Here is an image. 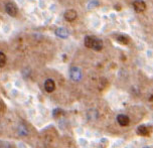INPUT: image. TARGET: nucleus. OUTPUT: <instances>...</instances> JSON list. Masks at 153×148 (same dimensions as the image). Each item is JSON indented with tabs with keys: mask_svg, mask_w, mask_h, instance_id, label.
<instances>
[{
	"mask_svg": "<svg viewBox=\"0 0 153 148\" xmlns=\"http://www.w3.org/2000/svg\"><path fill=\"white\" fill-rule=\"evenodd\" d=\"M76 11L74 9H69L65 12V19L67 21H74L76 18Z\"/></svg>",
	"mask_w": 153,
	"mask_h": 148,
	"instance_id": "nucleus-6",
	"label": "nucleus"
},
{
	"mask_svg": "<svg viewBox=\"0 0 153 148\" xmlns=\"http://www.w3.org/2000/svg\"><path fill=\"white\" fill-rule=\"evenodd\" d=\"M5 9H6V12L8 13V15L12 16V17H14L17 14V8L13 3H7L5 5Z\"/></svg>",
	"mask_w": 153,
	"mask_h": 148,
	"instance_id": "nucleus-3",
	"label": "nucleus"
},
{
	"mask_svg": "<svg viewBox=\"0 0 153 148\" xmlns=\"http://www.w3.org/2000/svg\"><path fill=\"white\" fill-rule=\"evenodd\" d=\"M6 64V56L4 53L0 51V68H3Z\"/></svg>",
	"mask_w": 153,
	"mask_h": 148,
	"instance_id": "nucleus-11",
	"label": "nucleus"
},
{
	"mask_svg": "<svg viewBox=\"0 0 153 148\" xmlns=\"http://www.w3.org/2000/svg\"><path fill=\"white\" fill-rule=\"evenodd\" d=\"M93 39H94V37H93V36H86V37H85V40H84L85 45H86L87 48H92V43H93Z\"/></svg>",
	"mask_w": 153,
	"mask_h": 148,
	"instance_id": "nucleus-10",
	"label": "nucleus"
},
{
	"mask_svg": "<svg viewBox=\"0 0 153 148\" xmlns=\"http://www.w3.org/2000/svg\"><path fill=\"white\" fill-rule=\"evenodd\" d=\"M91 48L95 49V51H101V49L103 48V42L101 39H99V38L94 37Z\"/></svg>",
	"mask_w": 153,
	"mask_h": 148,
	"instance_id": "nucleus-7",
	"label": "nucleus"
},
{
	"mask_svg": "<svg viewBox=\"0 0 153 148\" xmlns=\"http://www.w3.org/2000/svg\"><path fill=\"white\" fill-rule=\"evenodd\" d=\"M145 148H148V147H145Z\"/></svg>",
	"mask_w": 153,
	"mask_h": 148,
	"instance_id": "nucleus-14",
	"label": "nucleus"
},
{
	"mask_svg": "<svg viewBox=\"0 0 153 148\" xmlns=\"http://www.w3.org/2000/svg\"><path fill=\"white\" fill-rule=\"evenodd\" d=\"M18 131H19V133H20V135H27V133H28V131H27L26 129V127L24 125H20L19 126V128H18Z\"/></svg>",
	"mask_w": 153,
	"mask_h": 148,
	"instance_id": "nucleus-13",
	"label": "nucleus"
},
{
	"mask_svg": "<svg viewBox=\"0 0 153 148\" xmlns=\"http://www.w3.org/2000/svg\"><path fill=\"white\" fill-rule=\"evenodd\" d=\"M70 76H71V79H72L73 81H75V82L81 81L82 76H83V74H82V70L78 67H73L70 71Z\"/></svg>",
	"mask_w": 153,
	"mask_h": 148,
	"instance_id": "nucleus-1",
	"label": "nucleus"
},
{
	"mask_svg": "<svg viewBox=\"0 0 153 148\" xmlns=\"http://www.w3.org/2000/svg\"><path fill=\"white\" fill-rule=\"evenodd\" d=\"M56 34L61 38H67L69 36V31H68L67 28L61 27V28H57L56 30Z\"/></svg>",
	"mask_w": 153,
	"mask_h": 148,
	"instance_id": "nucleus-8",
	"label": "nucleus"
},
{
	"mask_svg": "<svg viewBox=\"0 0 153 148\" xmlns=\"http://www.w3.org/2000/svg\"><path fill=\"white\" fill-rule=\"evenodd\" d=\"M133 8L136 12H143L146 9V4L142 0H135L133 2Z\"/></svg>",
	"mask_w": 153,
	"mask_h": 148,
	"instance_id": "nucleus-2",
	"label": "nucleus"
},
{
	"mask_svg": "<svg viewBox=\"0 0 153 148\" xmlns=\"http://www.w3.org/2000/svg\"><path fill=\"white\" fill-rule=\"evenodd\" d=\"M117 122H118L119 125H121V126H128L130 123V119H129V117L126 116V115L120 114L117 116Z\"/></svg>",
	"mask_w": 153,
	"mask_h": 148,
	"instance_id": "nucleus-5",
	"label": "nucleus"
},
{
	"mask_svg": "<svg viewBox=\"0 0 153 148\" xmlns=\"http://www.w3.org/2000/svg\"><path fill=\"white\" fill-rule=\"evenodd\" d=\"M137 133L139 134V135H141V136H147L149 134L148 129H147V127H146V126H144V125L139 126V127L137 128Z\"/></svg>",
	"mask_w": 153,
	"mask_h": 148,
	"instance_id": "nucleus-9",
	"label": "nucleus"
},
{
	"mask_svg": "<svg viewBox=\"0 0 153 148\" xmlns=\"http://www.w3.org/2000/svg\"><path fill=\"white\" fill-rule=\"evenodd\" d=\"M45 89L48 93H53L56 90V83L51 79H48L45 82Z\"/></svg>",
	"mask_w": 153,
	"mask_h": 148,
	"instance_id": "nucleus-4",
	"label": "nucleus"
},
{
	"mask_svg": "<svg viewBox=\"0 0 153 148\" xmlns=\"http://www.w3.org/2000/svg\"><path fill=\"white\" fill-rule=\"evenodd\" d=\"M117 40H118L119 42L123 43V45H126L129 42V39H128L127 36H124V35H119L118 37H117Z\"/></svg>",
	"mask_w": 153,
	"mask_h": 148,
	"instance_id": "nucleus-12",
	"label": "nucleus"
}]
</instances>
